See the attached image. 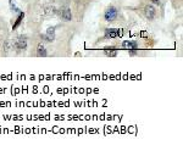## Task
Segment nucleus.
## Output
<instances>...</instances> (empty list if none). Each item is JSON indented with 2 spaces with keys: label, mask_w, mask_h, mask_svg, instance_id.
<instances>
[{
  "label": "nucleus",
  "mask_w": 183,
  "mask_h": 162,
  "mask_svg": "<svg viewBox=\"0 0 183 162\" xmlns=\"http://www.w3.org/2000/svg\"><path fill=\"white\" fill-rule=\"evenodd\" d=\"M59 13H60V17H61L64 21H71V20H72V13H71V10H70L69 7L61 9V11H60Z\"/></svg>",
  "instance_id": "obj_5"
},
{
  "label": "nucleus",
  "mask_w": 183,
  "mask_h": 162,
  "mask_svg": "<svg viewBox=\"0 0 183 162\" xmlns=\"http://www.w3.org/2000/svg\"><path fill=\"white\" fill-rule=\"evenodd\" d=\"M10 7H11V10L13 12H20V9L16 6V4L13 2V0H10Z\"/></svg>",
  "instance_id": "obj_12"
},
{
  "label": "nucleus",
  "mask_w": 183,
  "mask_h": 162,
  "mask_svg": "<svg viewBox=\"0 0 183 162\" xmlns=\"http://www.w3.org/2000/svg\"><path fill=\"white\" fill-rule=\"evenodd\" d=\"M15 46L17 49V51H21V50H24L27 48V39L24 37H20L16 43H15Z\"/></svg>",
  "instance_id": "obj_4"
},
{
  "label": "nucleus",
  "mask_w": 183,
  "mask_h": 162,
  "mask_svg": "<svg viewBox=\"0 0 183 162\" xmlns=\"http://www.w3.org/2000/svg\"><path fill=\"white\" fill-rule=\"evenodd\" d=\"M23 17H24V13H23V12H21V13H20V16H18V18L16 20L15 24L12 26V29H16V28H17V27L21 24V22H22V20H23Z\"/></svg>",
  "instance_id": "obj_10"
},
{
  "label": "nucleus",
  "mask_w": 183,
  "mask_h": 162,
  "mask_svg": "<svg viewBox=\"0 0 183 162\" xmlns=\"http://www.w3.org/2000/svg\"><path fill=\"white\" fill-rule=\"evenodd\" d=\"M11 46H12L11 42H10V40H6V42H5V44H4V50L7 53V51L10 50V48H11Z\"/></svg>",
  "instance_id": "obj_13"
},
{
  "label": "nucleus",
  "mask_w": 183,
  "mask_h": 162,
  "mask_svg": "<svg viewBox=\"0 0 183 162\" xmlns=\"http://www.w3.org/2000/svg\"><path fill=\"white\" fill-rule=\"evenodd\" d=\"M43 38L47 40V42H53L54 38H55V27H49L47 33L43 35Z\"/></svg>",
  "instance_id": "obj_6"
},
{
  "label": "nucleus",
  "mask_w": 183,
  "mask_h": 162,
  "mask_svg": "<svg viewBox=\"0 0 183 162\" xmlns=\"http://www.w3.org/2000/svg\"><path fill=\"white\" fill-rule=\"evenodd\" d=\"M144 15L148 20H153L156 15V11H155V7L153 5H147L145 9H144Z\"/></svg>",
  "instance_id": "obj_3"
},
{
  "label": "nucleus",
  "mask_w": 183,
  "mask_h": 162,
  "mask_svg": "<svg viewBox=\"0 0 183 162\" xmlns=\"http://www.w3.org/2000/svg\"><path fill=\"white\" fill-rule=\"evenodd\" d=\"M122 48L129 50L131 53H133L134 50L138 49V44H137L136 42H123V43H122Z\"/></svg>",
  "instance_id": "obj_7"
},
{
  "label": "nucleus",
  "mask_w": 183,
  "mask_h": 162,
  "mask_svg": "<svg viewBox=\"0 0 183 162\" xmlns=\"http://www.w3.org/2000/svg\"><path fill=\"white\" fill-rule=\"evenodd\" d=\"M44 12H45V15H51V13L56 12V9L54 6H51V5H47L44 7Z\"/></svg>",
  "instance_id": "obj_9"
},
{
  "label": "nucleus",
  "mask_w": 183,
  "mask_h": 162,
  "mask_svg": "<svg viewBox=\"0 0 183 162\" xmlns=\"http://www.w3.org/2000/svg\"><path fill=\"white\" fill-rule=\"evenodd\" d=\"M122 35H123V29H120V28H107L105 31V38H109V39L118 38Z\"/></svg>",
  "instance_id": "obj_1"
},
{
  "label": "nucleus",
  "mask_w": 183,
  "mask_h": 162,
  "mask_svg": "<svg viewBox=\"0 0 183 162\" xmlns=\"http://www.w3.org/2000/svg\"><path fill=\"white\" fill-rule=\"evenodd\" d=\"M155 5H161V0H151Z\"/></svg>",
  "instance_id": "obj_14"
},
{
  "label": "nucleus",
  "mask_w": 183,
  "mask_h": 162,
  "mask_svg": "<svg viewBox=\"0 0 183 162\" xmlns=\"http://www.w3.org/2000/svg\"><path fill=\"white\" fill-rule=\"evenodd\" d=\"M104 53H105L106 56H116L117 55V51L115 49H105Z\"/></svg>",
  "instance_id": "obj_11"
},
{
  "label": "nucleus",
  "mask_w": 183,
  "mask_h": 162,
  "mask_svg": "<svg viewBox=\"0 0 183 162\" xmlns=\"http://www.w3.org/2000/svg\"><path fill=\"white\" fill-rule=\"evenodd\" d=\"M117 13H118V12H117V9H116L115 6H110V7L106 9V11H105V13H104V17H105V20H106L107 22H111V21L116 20Z\"/></svg>",
  "instance_id": "obj_2"
},
{
  "label": "nucleus",
  "mask_w": 183,
  "mask_h": 162,
  "mask_svg": "<svg viewBox=\"0 0 183 162\" xmlns=\"http://www.w3.org/2000/svg\"><path fill=\"white\" fill-rule=\"evenodd\" d=\"M37 54H38V56H47V55H48V54H47V50H45V48H44V45H43L42 43L38 44Z\"/></svg>",
  "instance_id": "obj_8"
}]
</instances>
